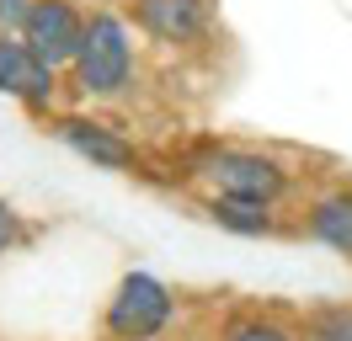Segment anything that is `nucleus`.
I'll use <instances>...</instances> for the list:
<instances>
[{"instance_id":"1","label":"nucleus","mask_w":352,"mask_h":341,"mask_svg":"<svg viewBox=\"0 0 352 341\" xmlns=\"http://www.w3.org/2000/svg\"><path fill=\"white\" fill-rule=\"evenodd\" d=\"M69 75H75V91L80 96H123L133 85V32L118 11H91L86 16V38L69 59Z\"/></svg>"},{"instance_id":"2","label":"nucleus","mask_w":352,"mask_h":341,"mask_svg":"<svg viewBox=\"0 0 352 341\" xmlns=\"http://www.w3.org/2000/svg\"><path fill=\"white\" fill-rule=\"evenodd\" d=\"M203 176L219 187V197H245V203H278L288 192L283 160L262 149H214L203 160Z\"/></svg>"},{"instance_id":"3","label":"nucleus","mask_w":352,"mask_h":341,"mask_svg":"<svg viewBox=\"0 0 352 341\" xmlns=\"http://www.w3.org/2000/svg\"><path fill=\"white\" fill-rule=\"evenodd\" d=\"M171 325V288L150 272H129L107 304V331L118 341H150Z\"/></svg>"},{"instance_id":"4","label":"nucleus","mask_w":352,"mask_h":341,"mask_svg":"<svg viewBox=\"0 0 352 341\" xmlns=\"http://www.w3.org/2000/svg\"><path fill=\"white\" fill-rule=\"evenodd\" d=\"M16 38H22L38 59H48L54 69H69L75 48L86 38V11H80L75 0H32V11H27Z\"/></svg>"},{"instance_id":"5","label":"nucleus","mask_w":352,"mask_h":341,"mask_svg":"<svg viewBox=\"0 0 352 341\" xmlns=\"http://www.w3.org/2000/svg\"><path fill=\"white\" fill-rule=\"evenodd\" d=\"M133 27L155 43H203L214 32V0H133Z\"/></svg>"},{"instance_id":"6","label":"nucleus","mask_w":352,"mask_h":341,"mask_svg":"<svg viewBox=\"0 0 352 341\" xmlns=\"http://www.w3.org/2000/svg\"><path fill=\"white\" fill-rule=\"evenodd\" d=\"M54 91H59V69L48 59H38L16 32H0V96L38 112V107L54 102Z\"/></svg>"},{"instance_id":"7","label":"nucleus","mask_w":352,"mask_h":341,"mask_svg":"<svg viewBox=\"0 0 352 341\" xmlns=\"http://www.w3.org/2000/svg\"><path fill=\"white\" fill-rule=\"evenodd\" d=\"M59 139H65L80 160H91V166H102V170H133L139 166V149L129 144V139H118L112 128L102 123H86V118H65V123L54 128Z\"/></svg>"},{"instance_id":"8","label":"nucleus","mask_w":352,"mask_h":341,"mask_svg":"<svg viewBox=\"0 0 352 341\" xmlns=\"http://www.w3.org/2000/svg\"><path fill=\"white\" fill-rule=\"evenodd\" d=\"M305 234L331 245L336 256H352V187H331L320 192L305 213Z\"/></svg>"},{"instance_id":"9","label":"nucleus","mask_w":352,"mask_h":341,"mask_svg":"<svg viewBox=\"0 0 352 341\" xmlns=\"http://www.w3.org/2000/svg\"><path fill=\"white\" fill-rule=\"evenodd\" d=\"M208 219L230 234H272L278 230L272 203H245V197H214V203H208Z\"/></svg>"},{"instance_id":"10","label":"nucleus","mask_w":352,"mask_h":341,"mask_svg":"<svg viewBox=\"0 0 352 341\" xmlns=\"http://www.w3.org/2000/svg\"><path fill=\"white\" fill-rule=\"evenodd\" d=\"M299 341H352V309L331 304V309H315L299 325Z\"/></svg>"},{"instance_id":"11","label":"nucleus","mask_w":352,"mask_h":341,"mask_svg":"<svg viewBox=\"0 0 352 341\" xmlns=\"http://www.w3.org/2000/svg\"><path fill=\"white\" fill-rule=\"evenodd\" d=\"M224 341H299V336L272 315H241L230 331H224Z\"/></svg>"},{"instance_id":"12","label":"nucleus","mask_w":352,"mask_h":341,"mask_svg":"<svg viewBox=\"0 0 352 341\" xmlns=\"http://www.w3.org/2000/svg\"><path fill=\"white\" fill-rule=\"evenodd\" d=\"M27 11H32V0H0V32H22Z\"/></svg>"},{"instance_id":"13","label":"nucleus","mask_w":352,"mask_h":341,"mask_svg":"<svg viewBox=\"0 0 352 341\" xmlns=\"http://www.w3.org/2000/svg\"><path fill=\"white\" fill-rule=\"evenodd\" d=\"M11 240H16V213H11L6 203H0V251H6Z\"/></svg>"}]
</instances>
